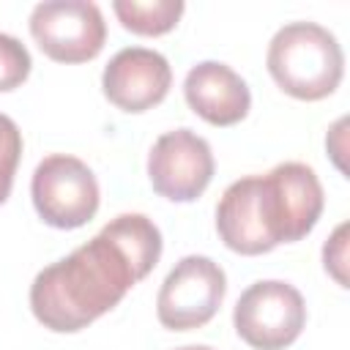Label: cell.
Here are the masks:
<instances>
[{
  "label": "cell",
  "mask_w": 350,
  "mask_h": 350,
  "mask_svg": "<svg viewBox=\"0 0 350 350\" xmlns=\"http://www.w3.org/2000/svg\"><path fill=\"white\" fill-rule=\"evenodd\" d=\"M30 33L46 57L57 63H85L104 49L107 25L96 3L46 0L30 14Z\"/></svg>",
  "instance_id": "6"
},
{
  "label": "cell",
  "mask_w": 350,
  "mask_h": 350,
  "mask_svg": "<svg viewBox=\"0 0 350 350\" xmlns=\"http://www.w3.org/2000/svg\"><path fill=\"white\" fill-rule=\"evenodd\" d=\"M268 74L293 98L320 101L331 96L345 74V55L334 33L317 22H290L268 44Z\"/></svg>",
  "instance_id": "2"
},
{
  "label": "cell",
  "mask_w": 350,
  "mask_h": 350,
  "mask_svg": "<svg viewBox=\"0 0 350 350\" xmlns=\"http://www.w3.org/2000/svg\"><path fill=\"white\" fill-rule=\"evenodd\" d=\"M211 145L191 129L161 134L148 153V178L156 194L172 202L197 200L213 178Z\"/></svg>",
  "instance_id": "7"
},
{
  "label": "cell",
  "mask_w": 350,
  "mask_h": 350,
  "mask_svg": "<svg viewBox=\"0 0 350 350\" xmlns=\"http://www.w3.org/2000/svg\"><path fill=\"white\" fill-rule=\"evenodd\" d=\"M161 257V232L142 213H120L68 257L38 271L30 284L36 320L74 334L107 314Z\"/></svg>",
  "instance_id": "1"
},
{
  "label": "cell",
  "mask_w": 350,
  "mask_h": 350,
  "mask_svg": "<svg viewBox=\"0 0 350 350\" xmlns=\"http://www.w3.org/2000/svg\"><path fill=\"white\" fill-rule=\"evenodd\" d=\"M30 194L38 216L57 230H77L98 211V180L93 170L66 153H52L38 161Z\"/></svg>",
  "instance_id": "4"
},
{
  "label": "cell",
  "mask_w": 350,
  "mask_h": 350,
  "mask_svg": "<svg viewBox=\"0 0 350 350\" xmlns=\"http://www.w3.org/2000/svg\"><path fill=\"white\" fill-rule=\"evenodd\" d=\"M268 178L273 180L282 211H284L287 243H295L312 232V227L317 224V219L323 213V202H325L323 186H320L314 170L301 161L276 164L268 172Z\"/></svg>",
  "instance_id": "11"
},
{
  "label": "cell",
  "mask_w": 350,
  "mask_h": 350,
  "mask_svg": "<svg viewBox=\"0 0 350 350\" xmlns=\"http://www.w3.org/2000/svg\"><path fill=\"white\" fill-rule=\"evenodd\" d=\"M232 323L238 336L254 350H284L306 325L304 295L279 279L254 282L235 304Z\"/></svg>",
  "instance_id": "3"
},
{
  "label": "cell",
  "mask_w": 350,
  "mask_h": 350,
  "mask_svg": "<svg viewBox=\"0 0 350 350\" xmlns=\"http://www.w3.org/2000/svg\"><path fill=\"white\" fill-rule=\"evenodd\" d=\"M19 159H22V131L8 115L0 112V205L11 194Z\"/></svg>",
  "instance_id": "14"
},
{
  "label": "cell",
  "mask_w": 350,
  "mask_h": 350,
  "mask_svg": "<svg viewBox=\"0 0 350 350\" xmlns=\"http://www.w3.org/2000/svg\"><path fill=\"white\" fill-rule=\"evenodd\" d=\"M323 262L325 271L336 279V284L347 287V224H339L323 246Z\"/></svg>",
  "instance_id": "15"
},
{
  "label": "cell",
  "mask_w": 350,
  "mask_h": 350,
  "mask_svg": "<svg viewBox=\"0 0 350 350\" xmlns=\"http://www.w3.org/2000/svg\"><path fill=\"white\" fill-rule=\"evenodd\" d=\"M178 350H213L208 345H186V347H178Z\"/></svg>",
  "instance_id": "16"
},
{
  "label": "cell",
  "mask_w": 350,
  "mask_h": 350,
  "mask_svg": "<svg viewBox=\"0 0 350 350\" xmlns=\"http://www.w3.org/2000/svg\"><path fill=\"white\" fill-rule=\"evenodd\" d=\"M30 52L25 44L8 33H0V93L19 88L30 77Z\"/></svg>",
  "instance_id": "13"
},
{
  "label": "cell",
  "mask_w": 350,
  "mask_h": 350,
  "mask_svg": "<svg viewBox=\"0 0 350 350\" xmlns=\"http://www.w3.org/2000/svg\"><path fill=\"white\" fill-rule=\"evenodd\" d=\"M112 11L118 14L120 25L137 36H164L170 33L180 14H183V3L180 0H115Z\"/></svg>",
  "instance_id": "12"
},
{
  "label": "cell",
  "mask_w": 350,
  "mask_h": 350,
  "mask_svg": "<svg viewBox=\"0 0 350 350\" xmlns=\"http://www.w3.org/2000/svg\"><path fill=\"white\" fill-rule=\"evenodd\" d=\"M172 85V68L164 55L145 46L120 49L104 68V96L123 112H145L164 101Z\"/></svg>",
  "instance_id": "8"
},
{
  "label": "cell",
  "mask_w": 350,
  "mask_h": 350,
  "mask_svg": "<svg viewBox=\"0 0 350 350\" xmlns=\"http://www.w3.org/2000/svg\"><path fill=\"white\" fill-rule=\"evenodd\" d=\"M227 293V279L219 262L202 254H189L167 273L156 298V317L170 331L202 328L213 320Z\"/></svg>",
  "instance_id": "5"
},
{
  "label": "cell",
  "mask_w": 350,
  "mask_h": 350,
  "mask_svg": "<svg viewBox=\"0 0 350 350\" xmlns=\"http://www.w3.org/2000/svg\"><path fill=\"white\" fill-rule=\"evenodd\" d=\"M216 230L224 246L238 254L254 257L279 246L265 216L260 175L241 178L224 189L216 205Z\"/></svg>",
  "instance_id": "9"
},
{
  "label": "cell",
  "mask_w": 350,
  "mask_h": 350,
  "mask_svg": "<svg viewBox=\"0 0 350 350\" xmlns=\"http://www.w3.org/2000/svg\"><path fill=\"white\" fill-rule=\"evenodd\" d=\"M186 104L211 126H235L249 115L252 93L227 63L202 60L183 79Z\"/></svg>",
  "instance_id": "10"
}]
</instances>
